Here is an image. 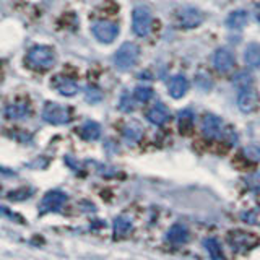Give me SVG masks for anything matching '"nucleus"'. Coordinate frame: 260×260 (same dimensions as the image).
<instances>
[{
  "mask_svg": "<svg viewBox=\"0 0 260 260\" xmlns=\"http://www.w3.org/2000/svg\"><path fill=\"white\" fill-rule=\"evenodd\" d=\"M26 63L32 70L44 72L54 67L55 63V52L54 49L47 46H35L29 49V52L26 55Z\"/></svg>",
  "mask_w": 260,
  "mask_h": 260,
  "instance_id": "nucleus-1",
  "label": "nucleus"
},
{
  "mask_svg": "<svg viewBox=\"0 0 260 260\" xmlns=\"http://www.w3.org/2000/svg\"><path fill=\"white\" fill-rule=\"evenodd\" d=\"M138 55H140V49L137 47V44L125 43L117 49L116 55H114V65L119 70H130L137 63Z\"/></svg>",
  "mask_w": 260,
  "mask_h": 260,
  "instance_id": "nucleus-2",
  "label": "nucleus"
},
{
  "mask_svg": "<svg viewBox=\"0 0 260 260\" xmlns=\"http://www.w3.org/2000/svg\"><path fill=\"white\" fill-rule=\"evenodd\" d=\"M228 242L233 250L236 252H247L250 249H254L258 246V238L254 233H247V231H231L228 234Z\"/></svg>",
  "mask_w": 260,
  "mask_h": 260,
  "instance_id": "nucleus-3",
  "label": "nucleus"
},
{
  "mask_svg": "<svg viewBox=\"0 0 260 260\" xmlns=\"http://www.w3.org/2000/svg\"><path fill=\"white\" fill-rule=\"evenodd\" d=\"M43 117L47 124H52V125H63V124H69L70 122V109L69 108H63V106L57 104V103H47L44 106V111H43Z\"/></svg>",
  "mask_w": 260,
  "mask_h": 260,
  "instance_id": "nucleus-4",
  "label": "nucleus"
},
{
  "mask_svg": "<svg viewBox=\"0 0 260 260\" xmlns=\"http://www.w3.org/2000/svg\"><path fill=\"white\" fill-rule=\"evenodd\" d=\"M176 23L181 28H185V29L197 28L203 23V13L193 7L179 8V10L176 12Z\"/></svg>",
  "mask_w": 260,
  "mask_h": 260,
  "instance_id": "nucleus-5",
  "label": "nucleus"
},
{
  "mask_svg": "<svg viewBox=\"0 0 260 260\" xmlns=\"http://www.w3.org/2000/svg\"><path fill=\"white\" fill-rule=\"evenodd\" d=\"M132 28L137 36H148L151 29V12L146 7H137L132 13Z\"/></svg>",
  "mask_w": 260,
  "mask_h": 260,
  "instance_id": "nucleus-6",
  "label": "nucleus"
},
{
  "mask_svg": "<svg viewBox=\"0 0 260 260\" xmlns=\"http://www.w3.org/2000/svg\"><path fill=\"white\" fill-rule=\"evenodd\" d=\"M93 35L96 36L98 41L109 44V43H112V41L117 38V35H119V26H117V23L109 21V20L96 21L94 26H93Z\"/></svg>",
  "mask_w": 260,
  "mask_h": 260,
  "instance_id": "nucleus-7",
  "label": "nucleus"
},
{
  "mask_svg": "<svg viewBox=\"0 0 260 260\" xmlns=\"http://www.w3.org/2000/svg\"><path fill=\"white\" fill-rule=\"evenodd\" d=\"M65 202H67V195L60 190H52L44 195L43 202H41V213H49V211H59Z\"/></svg>",
  "mask_w": 260,
  "mask_h": 260,
  "instance_id": "nucleus-8",
  "label": "nucleus"
},
{
  "mask_svg": "<svg viewBox=\"0 0 260 260\" xmlns=\"http://www.w3.org/2000/svg\"><path fill=\"white\" fill-rule=\"evenodd\" d=\"M238 106H239V109L246 114L255 111L258 106V94L255 89L252 86L241 89L238 94Z\"/></svg>",
  "mask_w": 260,
  "mask_h": 260,
  "instance_id": "nucleus-9",
  "label": "nucleus"
},
{
  "mask_svg": "<svg viewBox=\"0 0 260 260\" xmlns=\"http://www.w3.org/2000/svg\"><path fill=\"white\" fill-rule=\"evenodd\" d=\"M31 114V106L24 100H16L10 103L5 108V117L10 120H20V119H28Z\"/></svg>",
  "mask_w": 260,
  "mask_h": 260,
  "instance_id": "nucleus-10",
  "label": "nucleus"
},
{
  "mask_svg": "<svg viewBox=\"0 0 260 260\" xmlns=\"http://www.w3.org/2000/svg\"><path fill=\"white\" fill-rule=\"evenodd\" d=\"M202 134L205 138H211V140L218 138L219 135H223V122L213 114H207L202 120Z\"/></svg>",
  "mask_w": 260,
  "mask_h": 260,
  "instance_id": "nucleus-11",
  "label": "nucleus"
},
{
  "mask_svg": "<svg viewBox=\"0 0 260 260\" xmlns=\"http://www.w3.org/2000/svg\"><path fill=\"white\" fill-rule=\"evenodd\" d=\"M213 63H215V69L221 73H228L231 72L233 67H234V55L231 54V51H228V49L221 47L218 49L213 55Z\"/></svg>",
  "mask_w": 260,
  "mask_h": 260,
  "instance_id": "nucleus-12",
  "label": "nucleus"
},
{
  "mask_svg": "<svg viewBox=\"0 0 260 260\" xmlns=\"http://www.w3.org/2000/svg\"><path fill=\"white\" fill-rule=\"evenodd\" d=\"M51 86L55 88L62 96H73L78 93V85L77 81H73L69 77H62V75H57L52 78L51 81Z\"/></svg>",
  "mask_w": 260,
  "mask_h": 260,
  "instance_id": "nucleus-13",
  "label": "nucleus"
},
{
  "mask_svg": "<svg viewBox=\"0 0 260 260\" xmlns=\"http://www.w3.org/2000/svg\"><path fill=\"white\" fill-rule=\"evenodd\" d=\"M146 119L153 125H162L166 124V120L169 119V111L162 103H156L153 108L146 112Z\"/></svg>",
  "mask_w": 260,
  "mask_h": 260,
  "instance_id": "nucleus-14",
  "label": "nucleus"
},
{
  "mask_svg": "<svg viewBox=\"0 0 260 260\" xmlns=\"http://www.w3.org/2000/svg\"><path fill=\"white\" fill-rule=\"evenodd\" d=\"M187 89H189V81L184 75H174L173 78L169 80V85H168V91L169 94L174 98V100H179V98H182Z\"/></svg>",
  "mask_w": 260,
  "mask_h": 260,
  "instance_id": "nucleus-15",
  "label": "nucleus"
},
{
  "mask_svg": "<svg viewBox=\"0 0 260 260\" xmlns=\"http://www.w3.org/2000/svg\"><path fill=\"white\" fill-rule=\"evenodd\" d=\"M168 239L169 242L173 244H185L187 241H189V231H187V228L184 224H174L171 230L168 231Z\"/></svg>",
  "mask_w": 260,
  "mask_h": 260,
  "instance_id": "nucleus-16",
  "label": "nucleus"
},
{
  "mask_svg": "<svg viewBox=\"0 0 260 260\" xmlns=\"http://www.w3.org/2000/svg\"><path fill=\"white\" fill-rule=\"evenodd\" d=\"M249 21V15L246 10H236L230 13V16L226 18V24L231 29H242Z\"/></svg>",
  "mask_w": 260,
  "mask_h": 260,
  "instance_id": "nucleus-17",
  "label": "nucleus"
},
{
  "mask_svg": "<svg viewBox=\"0 0 260 260\" xmlns=\"http://www.w3.org/2000/svg\"><path fill=\"white\" fill-rule=\"evenodd\" d=\"M244 60L250 69L260 67V46L258 44H249L244 51Z\"/></svg>",
  "mask_w": 260,
  "mask_h": 260,
  "instance_id": "nucleus-18",
  "label": "nucleus"
},
{
  "mask_svg": "<svg viewBox=\"0 0 260 260\" xmlns=\"http://www.w3.org/2000/svg\"><path fill=\"white\" fill-rule=\"evenodd\" d=\"M132 219L127 216H117L114 219V234H116V238H124L132 231Z\"/></svg>",
  "mask_w": 260,
  "mask_h": 260,
  "instance_id": "nucleus-19",
  "label": "nucleus"
},
{
  "mask_svg": "<svg viewBox=\"0 0 260 260\" xmlns=\"http://www.w3.org/2000/svg\"><path fill=\"white\" fill-rule=\"evenodd\" d=\"M80 135H81V138H85V140H88V142L98 140L100 135H101V127L98 125L96 122L88 120V122H85V124H83V127H81Z\"/></svg>",
  "mask_w": 260,
  "mask_h": 260,
  "instance_id": "nucleus-20",
  "label": "nucleus"
},
{
  "mask_svg": "<svg viewBox=\"0 0 260 260\" xmlns=\"http://www.w3.org/2000/svg\"><path fill=\"white\" fill-rule=\"evenodd\" d=\"M179 130H181V134L187 135L192 130V125H193V112L190 109H184L179 112Z\"/></svg>",
  "mask_w": 260,
  "mask_h": 260,
  "instance_id": "nucleus-21",
  "label": "nucleus"
},
{
  "mask_svg": "<svg viewBox=\"0 0 260 260\" xmlns=\"http://www.w3.org/2000/svg\"><path fill=\"white\" fill-rule=\"evenodd\" d=\"M142 135H143L142 127L138 125V124H135V122H130V124H127L124 127V137L127 138L128 142H132V143L140 142Z\"/></svg>",
  "mask_w": 260,
  "mask_h": 260,
  "instance_id": "nucleus-22",
  "label": "nucleus"
},
{
  "mask_svg": "<svg viewBox=\"0 0 260 260\" xmlns=\"http://www.w3.org/2000/svg\"><path fill=\"white\" fill-rule=\"evenodd\" d=\"M203 247L208 252V255L211 258H223V250H221V246H219V242L213 238H208L203 241Z\"/></svg>",
  "mask_w": 260,
  "mask_h": 260,
  "instance_id": "nucleus-23",
  "label": "nucleus"
},
{
  "mask_svg": "<svg viewBox=\"0 0 260 260\" xmlns=\"http://www.w3.org/2000/svg\"><path fill=\"white\" fill-rule=\"evenodd\" d=\"M134 96H135V100H137V101L146 103V101H150V100H151L153 89L148 88V86H137V88H135V91H134Z\"/></svg>",
  "mask_w": 260,
  "mask_h": 260,
  "instance_id": "nucleus-24",
  "label": "nucleus"
},
{
  "mask_svg": "<svg viewBox=\"0 0 260 260\" xmlns=\"http://www.w3.org/2000/svg\"><path fill=\"white\" fill-rule=\"evenodd\" d=\"M233 83L238 86L239 89H244V88H249L252 86V77L249 75L247 72H239L238 75L234 77V81Z\"/></svg>",
  "mask_w": 260,
  "mask_h": 260,
  "instance_id": "nucleus-25",
  "label": "nucleus"
},
{
  "mask_svg": "<svg viewBox=\"0 0 260 260\" xmlns=\"http://www.w3.org/2000/svg\"><path fill=\"white\" fill-rule=\"evenodd\" d=\"M101 98H103V93L100 91V88H96V86H86L85 89V100L88 103H98V101H101Z\"/></svg>",
  "mask_w": 260,
  "mask_h": 260,
  "instance_id": "nucleus-26",
  "label": "nucleus"
},
{
  "mask_svg": "<svg viewBox=\"0 0 260 260\" xmlns=\"http://www.w3.org/2000/svg\"><path fill=\"white\" fill-rule=\"evenodd\" d=\"M119 108L120 111H124V112H132L135 109V101H134V98L130 96L128 93H124L120 98V103H119Z\"/></svg>",
  "mask_w": 260,
  "mask_h": 260,
  "instance_id": "nucleus-27",
  "label": "nucleus"
},
{
  "mask_svg": "<svg viewBox=\"0 0 260 260\" xmlns=\"http://www.w3.org/2000/svg\"><path fill=\"white\" fill-rule=\"evenodd\" d=\"M242 153L246 154V158L250 159V161H260V146H257V145L246 146Z\"/></svg>",
  "mask_w": 260,
  "mask_h": 260,
  "instance_id": "nucleus-28",
  "label": "nucleus"
},
{
  "mask_svg": "<svg viewBox=\"0 0 260 260\" xmlns=\"http://www.w3.org/2000/svg\"><path fill=\"white\" fill-rule=\"evenodd\" d=\"M246 185L250 190L258 192L260 193V173H254L246 177Z\"/></svg>",
  "mask_w": 260,
  "mask_h": 260,
  "instance_id": "nucleus-29",
  "label": "nucleus"
},
{
  "mask_svg": "<svg viewBox=\"0 0 260 260\" xmlns=\"http://www.w3.org/2000/svg\"><path fill=\"white\" fill-rule=\"evenodd\" d=\"M197 83L202 86V88H205V89H208V88H211V80H210V75L208 73H205V75H199V78H197Z\"/></svg>",
  "mask_w": 260,
  "mask_h": 260,
  "instance_id": "nucleus-30",
  "label": "nucleus"
},
{
  "mask_svg": "<svg viewBox=\"0 0 260 260\" xmlns=\"http://www.w3.org/2000/svg\"><path fill=\"white\" fill-rule=\"evenodd\" d=\"M223 135L228 138V142H230V145L236 143V140H238V137H236V134L233 132V128H226V130H223Z\"/></svg>",
  "mask_w": 260,
  "mask_h": 260,
  "instance_id": "nucleus-31",
  "label": "nucleus"
},
{
  "mask_svg": "<svg viewBox=\"0 0 260 260\" xmlns=\"http://www.w3.org/2000/svg\"><path fill=\"white\" fill-rule=\"evenodd\" d=\"M254 15H255V20L260 23V4L255 7V10H254Z\"/></svg>",
  "mask_w": 260,
  "mask_h": 260,
  "instance_id": "nucleus-32",
  "label": "nucleus"
}]
</instances>
